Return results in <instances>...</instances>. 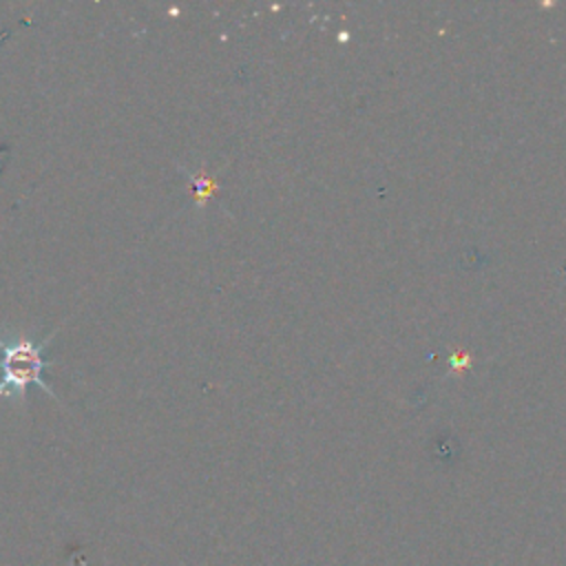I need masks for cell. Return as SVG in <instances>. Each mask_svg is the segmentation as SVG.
Segmentation results:
<instances>
[{
	"instance_id": "1",
	"label": "cell",
	"mask_w": 566,
	"mask_h": 566,
	"mask_svg": "<svg viewBox=\"0 0 566 566\" xmlns=\"http://www.w3.org/2000/svg\"><path fill=\"white\" fill-rule=\"evenodd\" d=\"M57 332L60 325L42 340H35L20 332H0V398L9 396L24 405L27 389L31 385H38L44 394L60 400L55 391L49 389V385L42 380V371L55 365V360L44 358V349Z\"/></svg>"
}]
</instances>
